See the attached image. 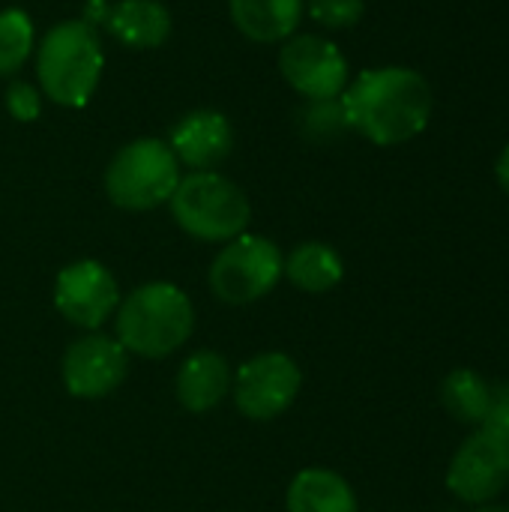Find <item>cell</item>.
<instances>
[{"instance_id": "cell-1", "label": "cell", "mask_w": 509, "mask_h": 512, "mask_svg": "<svg viewBox=\"0 0 509 512\" xmlns=\"http://www.w3.org/2000/svg\"><path fill=\"white\" fill-rule=\"evenodd\" d=\"M345 123L375 147H399L426 132L432 87L411 66H375L348 81L339 96Z\"/></svg>"}, {"instance_id": "cell-2", "label": "cell", "mask_w": 509, "mask_h": 512, "mask_svg": "<svg viewBox=\"0 0 509 512\" xmlns=\"http://www.w3.org/2000/svg\"><path fill=\"white\" fill-rule=\"evenodd\" d=\"M114 330L126 354L165 360L192 339L195 306L183 288L171 282H147L120 300Z\"/></svg>"}, {"instance_id": "cell-3", "label": "cell", "mask_w": 509, "mask_h": 512, "mask_svg": "<svg viewBox=\"0 0 509 512\" xmlns=\"http://www.w3.org/2000/svg\"><path fill=\"white\" fill-rule=\"evenodd\" d=\"M105 51L99 30L84 18L54 24L36 45V78L42 96L60 108H84L102 78Z\"/></svg>"}, {"instance_id": "cell-4", "label": "cell", "mask_w": 509, "mask_h": 512, "mask_svg": "<svg viewBox=\"0 0 509 512\" xmlns=\"http://www.w3.org/2000/svg\"><path fill=\"white\" fill-rule=\"evenodd\" d=\"M168 207L180 231L201 243H228L246 234L252 222L246 192L219 171H189L180 177Z\"/></svg>"}, {"instance_id": "cell-5", "label": "cell", "mask_w": 509, "mask_h": 512, "mask_svg": "<svg viewBox=\"0 0 509 512\" xmlns=\"http://www.w3.org/2000/svg\"><path fill=\"white\" fill-rule=\"evenodd\" d=\"M180 162L162 138L123 144L105 168V195L114 207L147 213L171 201L180 183Z\"/></svg>"}, {"instance_id": "cell-6", "label": "cell", "mask_w": 509, "mask_h": 512, "mask_svg": "<svg viewBox=\"0 0 509 512\" xmlns=\"http://www.w3.org/2000/svg\"><path fill=\"white\" fill-rule=\"evenodd\" d=\"M285 276L282 249L261 234H240L222 243L210 264V291L228 306H249L267 297Z\"/></svg>"}, {"instance_id": "cell-7", "label": "cell", "mask_w": 509, "mask_h": 512, "mask_svg": "<svg viewBox=\"0 0 509 512\" xmlns=\"http://www.w3.org/2000/svg\"><path fill=\"white\" fill-rule=\"evenodd\" d=\"M279 75L306 102H327L345 93L351 66L333 39L318 33H294L279 48Z\"/></svg>"}, {"instance_id": "cell-8", "label": "cell", "mask_w": 509, "mask_h": 512, "mask_svg": "<svg viewBox=\"0 0 509 512\" xmlns=\"http://www.w3.org/2000/svg\"><path fill=\"white\" fill-rule=\"evenodd\" d=\"M509 486V435L495 426L474 429L447 468V489L462 504H492Z\"/></svg>"}, {"instance_id": "cell-9", "label": "cell", "mask_w": 509, "mask_h": 512, "mask_svg": "<svg viewBox=\"0 0 509 512\" xmlns=\"http://www.w3.org/2000/svg\"><path fill=\"white\" fill-rule=\"evenodd\" d=\"M300 387H303L300 366L282 351H267L246 360L237 369L231 381V396L246 420L270 423L294 405Z\"/></svg>"}, {"instance_id": "cell-10", "label": "cell", "mask_w": 509, "mask_h": 512, "mask_svg": "<svg viewBox=\"0 0 509 512\" xmlns=\"http://www.w3.org/2000/svg\"><path fill=\"white\" fill-rule=\"evenodd\" d=\"M120 300L123 297L114 273L93 258L66 264L54 279V309L72 327L90 333L114 318Z\"/></svg>"}, {"instance_id": "cell-11", "label": "cell", "mask_w": 509, "mask_h": 512, "mask_svg": "<svg viewBox=\"0 0 509 512\" xmlns=\"http://www.w3.org/2000/svg\"><path fill=\"white\" fill-rule=\"evenodd\" d=\"M129 372V354L126 348L93 330L81 339H75L60 363L63 387L75 399H105L111 396Z\"/></svg>"}, {"instance_id": "cell-12", "label": "cell", "mask_w": 509, "mask_h": 512, "mask_svg": "<svg viewBox=\"0 0 509 512\" xmlns=\"http://www.w3.org/2000/svg\"><path fill=\"white\" fill-rule=\"evenodd\" d=\"M81 18L96 30H108L120 45L132 51L162 48L174 30L171 9L159 0H87Z\"/></svg>"}, {"instance_id": "cell-13", "label": "cell", "mask_w": 509, "mask_h": 512, "mask_svg": "<svg viewBox=\"0 0 509 512\" xmlns=\"http://www.w3.org/2000/svg\"><path fill=\"white\" fill-rule=\"evenodd\" d=\"M168 147L180 168L216 171L234 150V126L222 111L195 108L171 126Z\"/></svg>"}, {"instance_id": "cell-14", "label": "cell", "mask_w": 509, "mask_h": 512, "mask_svg": "<svg viewBox=\"0 0 509 512\" xmlns=\"http://www.w3.org/2000/svg\"><path fill=\"white\" fill-rule=\"evenodd\" d=\"M231 366L216 351H195L183 360L174 390L177 402L189 414H207L216 405H222L225 396H231Z\"/></svg>"}, {"instance_id": "cell-15", "label": "cell", "mask_w": 509, "mask_h": 512, "mask_svg": "<svg viewBox=\"0 0 509 512\" xmlns=\"http://www.w3.org/2000/svg\"><path fill=\"white\" fill-rule=\"evenodd\" d=\"M228 12L246 39L273 45L297 33L306 15V0H228Z\"/></svg>"}, {"instance_id": "cell-16", "label": "cell", "mask_w": 509, "mask_h": 512, "mask_svg": "<svg viewBox=\"0 0 509 512\" xmlns=\"http://www.w3.org/2000/svg\"><path fill=\"white\" fill-rule=\"evenodd\" d=\"M288 512H360L357 495L345 477L327 468L300 471L285 495Z\"/></svg>"}, {"instance_id": "cell-17", "label": "cell", "mask_w": 509, "mask_h": 512, "mask_svg": "<svg viewBox=\"0 0 509 512\" xmlns=\"http://www.w3.org/2000/svg\"><path fill=\"white\" fill-rule=\"evenodd\" d=\"M345 276V264L330 243H300L285 255V279L306 294H327Z\"/></svg>"}, {"instance_id": "cell-18", "label": "cell", "mask_w": 509, "mask_h": 512, "mask_svg": "<svg viewBox=\"0 0 509 512\" xmlns=\"http://www.w3.org/2000/svg\"><path fill=\"white\" fill-rule=\"evenodd\" d=\"M441 405L453 420L480 429L486 426L492 411V384L471 369H456L441 384Z\"/></svg>"}, {"instance_id": "cell-19", "label": "cell", "mask_w": 509, "mask_h": 512, "mask_svg": "<svg viewBox=\"0 0 509 512\" xmlns=\"http://www.w3.org/2000/svg\"><path fill=\"white\" fill-rule=\"evenodd\" d=\"M36 48V30L33 18L18 9H0V78H12L24 69Z\"/></svg>"}, {"instance_id": "cell-20", "label": "cell", "mask_w": 509, "mask_h": 512, "mask_svg": "<svg viewBox=\"0 0 509 512\" xmlns=\"http://www.w3.org/2000/svg\"><path fill=\"white\" fill-rule=\"evenodd\" d=\"M303 132L312 141H333L342 132H348L345 123V111L339 99H327V102H309L303 111Z\"/></svg>"}, {"instance_id": "cell-21", "label": "cell", "mask_w": 509, "mask_h": 512, "mask_svg": "<svg viewBox=\"0 0 509 512\" xmlns=\"http://www.w3.org/2000/svg\"><path fill=\"white\" fill-rule=\"evenodd\" d=\"M306 12L327 30H351L366 12V0H306Z\"/></svg>"}, {"instance_id": "cell-22", "label": "cell", "mask_w": 509, "mask_h": 512, "mask_svg": "<svg viewBox=\"0 0 509 512\" xmlns=\"http://www.w3.org/2000/svg\"><path fill=\"white\" fill-rule=\"evenodd\" d=\"M3 102H6L9 117L18 123H33L42 114V90L30 81H9Z\"/></svg>"}, {"instance_id": "cell-23", "label": "cell", "mask_w": 509, "mask_h": 512, "mask_svg": "<svg viewBox=\"0 0 509 512\" xmlns=\"http://www.w3.org/2000/svg\"><path fill=\"white\" fill-rule=\"evenodd\" d=\"M486 426H495L509 435V384L492 387V411H489Z\"/></svg>"}, {"instance_id": "cell-24", "label": "cell", "mask_w": 509, "mask_h": 512, "mask_svg": "<svg viewBox=\"0 0 509 512\" xmlns=\"http://www.w3.org/2000/svg\"><path fill=\"white\" fill-rule=\"evenodd\" d=\"M495 177H498V186L509 195V144L498 153V162H495Z\"/></svg>"}, {"instance_id": "cell-25", "label": "cell", "mask_w": 509, "mask_h": 512, "mask_svg": "<svg viewBox=\"0 0 509 512\" xmlns=\"http://www.w3.org/2000/svg\"><path fill=\"white\" fill-rule=\"evenodd\" d=\"M474 512H509V507H504V504H495V501H492V504H483V507H477Z\"/></svg>"}]
</instances>
